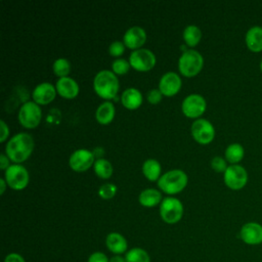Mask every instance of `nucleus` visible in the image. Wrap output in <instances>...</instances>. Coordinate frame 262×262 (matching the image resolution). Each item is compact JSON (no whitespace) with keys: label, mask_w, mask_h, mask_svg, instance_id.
<instances>
[{"label":"nucleus","mask_w":262,"mask_h":262,"mask_svg":"<svg viewBox=\"0 0 262 262\" xmlns=\"http://www.w3.org/2000/svg\"><path fill=\"white\" fill-rule=\"evenodd\" d=\"M33 137L25 132L12 136L5 145V155L14 164H20L27 161L34 150Z\"/></svg>","instance_id":"1"},{"label":"nucleus","mask_w":262,"mask_h":262,"mask_svg":"<svg viewBox=\"0 0 262 262\" xmlns=\"http://www.w3.org/2000/svg\"><path fill=\"white\" fill-rule=\"evenodd\" d=\"M120 84L116 74L112 71L102 70L93 79V89L95 93L105 101L114 99L119 91Z\"/></svg>","instance_id":"2"},{"label":"nucleus","mask_w":262,"mask_h":262,"mask_svg":"<svg viewBox=\"0 0 262 262\" xmlns=\"http://www.w3.org/2000/svg\"><path fill=\"white\" fill-rule=\"evenodd\" d=\"M188 182L186 173L179 169H174L164 173L158 180L159 188L167 194H176L182 191Z\"/></svg>","instance_id":"3"},{"label":"nucleus","mask_w":262,"mask_h":262,"mask_svg":"<svg viewBox=\"0 0 262 262\" xmlns=\"http://www.w3.org/2000/svg\"><path fill=\"white\" fill-rule=\"evenodd\" d=\"M204 58L202 54L193 49L185 50L178 59V70L186 78L196 76L203 69Z\"/></svg>","instance_id":"4"},{"label":"nucleus","mask_w":262,"mask_h":262,"mask_svg":"<svg viewBox=\"0 0 262 262\" xmlns=\"http://www.w3.org/2000/svg\"><path fill=\"white\" fill-rule=\"evenodd\" d=\"M183 205L180 200L174 196L165 198L160 204L161 219L167 224L179 222L183 216Z\"/></svg>","instance_id":"5"},{"label":"nucleus","mask_w":262,"mask_h":262,"mask_svg":"<svg viewBox=\"0 0 262 262\" xmlns=\"http://www.w3.org/2000/svg\"><path fill=\"white\" fill-rule=\"evenodd\" d=\"M4 179L11 189L23 190L29 184L30 175L24 166L19 164H12L5 170Z\"/></svg>","instance_id":"6"},{"label":"nucleus","mask_w":262,"mask_h":262,"mask_svg":"<svg viewBox=\"0 0 262 262\" xmlns=\"http://www.w3.org/2000/svg\"><path fill=\"white\" fill-rule=\"evenodd\" d=\"M17 118L23 127L27 129H34L41 122V107L34 101H27L19 107Z\"/></svg>","instance_id":"7"},{"label":"nucleus","mask_w":262,"mask_h":262,"mask_svg":"<svg viewBox=\"0 0 262 262\" xmlns=\"http://www.w3.org/2000/svg\"><path fill=\"white\" fill-rule=\"evenodd\" d=\"M129 62L131 68L138 72H148L157 63L156 55L152 51L146 48H140L133 50L129 56Z\"/></svg>","instance_id":"8"},{"label":"nucleus","mask_w":262,"mask_h":262,"mask_svg":"<svg viewBox=\"0 0 262 262\" xmlns=\"http://www.w3.org/2000/svg\"><path fill=\"white\" fill-rule=\"evenodd\" d=\"M225 185L232 190L242 189L248 182V172L241 165H230L223 173Z\"/></svg>","instance_id":"9"},{"label":"nucleus","mask_w":262,"mask_h":262,"mask_svg":"<svg viewBox=\"0 0 262 262\" xmlns=\"http://www.w3.org/2000/svg\"><path fill=\"white\" fill-rule=\"evenodd\" d=\"M192 138L200 144H209L215 137V128L207 119H196L191 124Z\"/></svg>","instance_id":"10"},{"label":"nucleus","mask_w":262,"mask_h":262,"mask_svg":"<svg viewBox=\"0 0 262 262\" xmlns=\"http://www.w3.org/2000/svg\"><path fill=\"white\" fill-rule=\"evenodd\" d=\"M206 99L200 94H190L181 103L183 115L189 119H199L206 112Z\"/></svg>","instance_id":"11"},{"label":"nucleus","mask_w":262,"mask_h":262,"mask_svg":"<svg viewBox=\"0 0 262 262\" xmlns=\"http://www.w3.org/2000/svg\"><path fill=\"white\" fill-rule=\"evenodd\" d=\"M94 159L95 157L92 151L85 148H80L75 150L70 156L69 165L73 171L81 173L87 171L91 166L94 165Z\"/></svg>","instance_id":"12"},{"label":"nucleus","mask_w":262,"mask_h":262,"mask_svg":"<svg viewBox=\"0 0 262 262\" xmlns=\"http://www.w3.org/2000/svg\"><path fill=\"white\" fill-rule=\"evenodd\" d=\"M239 238L248 246H258L262 244V224L250 221L245 223L239 229Z\"/></svg>","instance_id":"13"},{"label":"nucleus","mask_w":262,"mask_h":262,"mask_svg":"<svg viewBox=\"0 0 262 262\" xmlns=\"http://www.w3.org/2000/svg\"><path fill=\"white\" fill-rule=\"evenodd\" d=\"M182 81L178 74L174 72H168L164 74L159 82V90L164 96L171 97L176 95L181 89Z\"/></svg>","instance_id":"14"},{"label":"nucleus","mask_w":262,"mask_h":262,"mask_svg":"<svg viewBox=\"0 0 262 262\" xmlns=\"http://www.w3.org/2000/svg\"><path fill=\"white\" fill-rule=\"evenodd\" d=\"M56 88L48 82L38 84L33 90V101L39 105H45L54 100L56 96Z\"/></svg>","instance_id":"15"},{"label":"nucleus","mask_w":262,"mask_h":262,"mask_svg":"<svg viewBox=\"0 0 262 262\" xmlns=\"http://www.w3.org/2000/svg\"><path fill=\"white\" fill-rule=\"evenodd\" d=\"M145 41L146 33L142 28L138 26L129 28L123 36V43L125 44V46L133 50L140 49L141 46L145 43Z\"/></svg>","instance_id":"16"},{"label":"nucleus","mask_w":262,"mask_h":262,"mask_svg":"<svg viewBox=\"0 0 262 262\" xmlns=\"http://www.w3.org/2000/svg\"><path fill=\"white\" fill-rule=\"evenodd\" d=\"M56 92L59 96L66 99H74L78 96L80 88L76 80L70 77L59 78L55 84Z\"/></svg>","instance_id":"17"},{"label":"nucleus","mask_w":262,"mask_h":262,"mask_svg":"<svg viewBox=\"0 0 262 262\" xmlns=\"http://www.w3.org/2000/svg\"><path fill=\"white\" fill-rule=\"evenodd\" d=\"M105 246L113 255H123L128 251V242L119 232H110L105 237Z\"/></svg>","instance_id":"18"},{"label":"nucleus","mask_w":262,"mask_h":262,"mask_svg":"<svg viewBox=\"0 0 262 262\" xmlns=\"http://www.w3.org/2000/svg\"><path fill=\"white\" fill-rule=\"evenodd\" d=\"M121 102L129 111L137 110L142 103V94L136 88H127L121 95Z\"/></svg>","instance_id":"19"},{"label":"nucleus","mask_w":262,"mask_h":262,"mask_svg":"<svg viewBox=\"0 0 262 262\" xmlns=\"http://www.w3.org/2000/svg\"><path fill=\"white\" fill-rule=\"evenodd\" d=\"M246 45L252 52L262 51V27L253 26L251 27L245 37Z\"/></svg>","instance_id":"20"},{"label":"nucleus","mask_w":262,"mask_h":262,"mask_svg":"<svg viewBox=\"0 0 262 262\" xmlns=\"http://www.w3.org/2000/svg\"><path fill=\"white\" fill-rule=\"evenodd\" d=\"M116 115V108L111 101L102 102L95 112V119L100 125H108L113 122Z\"/></svg>","instance_id":"21"},{"label":"nucleus","mask_w":262,"mask_h":262,"mask_svg":"<svg viewBox=\"0 0 262 262\" xmlns=\"http://www.w3.org/2000/svg\"><path fill=\"white\" fill-rule=\"evenodd\" d=\"M162 193L156 188H146L139 193L138 202L144 208H152L162 203Z\"/></svg>","instance_id":"22"},{"label":"nucleus","mask_w":262,"mask_h":262,"mask_svg":"<svg viewBox=\"0 0 262 262\" xmlns=\"http://www.w3.org/2000/svg\"><path fill=\"white\" fill-rule=\"evenodd\" d=\"M161 172H162V167H161V164L157 160L148 159L143 162L142 173L147 180H149L151 182L158 181L160 179V177L162 176Z\"/></svg>","instance_id":"23"},{"label":"nucleus","mask_w":262,"mask_h":262,"mask_svg":"<svg viewBox=\"0 0 262 262\" xmlns=\"http://www.w3.org/2000/svg\"><path fill=\"white\" fill-rule=\"evenodd\" d=\"M245 155V150L242 144L239 143H230L224 151V156H225V160L230 163L231 165H236L237 163H239Z\"/></svg>","instance_id":"24"},{"label":"nucleus","mask_w":262,"mask_h":262,"mask_svg":"<svg viewBox=\"0 0 262 262\" xmlns=\"http://www.w3.org/2000/svg\"><path fill=\"white\" fill-rule=\"evenodd\" d=\"M182 37L187 46L194 47L200 43L202 39V31L200 30L199 27L194 25H189L185 27Z\"/></svg>","instance_id":"25"},{"label":"nucleus","mask_w":262,"mask_h":262,"mask_svg":"<svg viewBox=\"0 0 262 262\" xmlns=\"http://www.w3.org/2000/svg\"><path fill=\"white\" fill-rule=\"evenodd\" d=\"M94 172L96 176H98L101 179H108L113 175L114 168L113 165L111 164L110 161L101 158V159H96L93 165Z\"/></svg>","instance_id":"26"},{"label":"nucleus","mask_w":262,"mask_h":262,"mask_svg":"<svg viewBox=\"0 0 262 262\" xmlns=\"http://www.w3.org/2000/svg\"><path fill=\"white\" fill-rule=\"evenodd\" d=\"M126 262H150L149 254L142 248L134 247L124 255Z\"/></svg>","instance_id":"27"},{"label":"nucleus","mask_w":262,"mask_h":262,"mask_svg":"<svg viewBox=\"0 0 262 262\" xmlns=\"http://www.w3.org/2000/svg\"><path fill=\"white\" fill-rule=\"evenodd\" d=\"M52 70L55 76L59 78H64L68 77L71 72V63L67 58L60 57L54 60L52 64Z\"/></svg>","instance_id":"28"},{"label":"nucleus","mask_w":262,"mask_h":262,"mask_svg":"<svg viewBox=\"0 0 262 262\" xmlns=\"http://www.w3.org/2000/svg\"><path fill=\"white\" fill-rule=\"evenodd\" d=\"M130 68L131 66L129 60H126L124 58H117L112 63V72L118 76L126 75L129 72Z\"/></svg>","instance_id":"29"},{"label":"nucleus","mask_w":262,"mask_h":262,"mask_svg":"<svg viewBox=\"0 0 262 262\" xmlns=\"http://www.w3.org/2000/svg\"><path fill=\"white\" fill-rule=\"evenodd\" d=\"M117 193V186L113 183H104L98 188V195L102 200H111Z\"/></svg>","instance_id":"30"},{"label":"nucleus","mask_w":262,"mask_h":262,"mask_svg":"<svg viewBox=\"0 0 262 262\" xmlns=\"http://www.w3.org/2000/svg\"><path fill=\"white\" fill-rule=\"evenodd\" d=\"M226 162L224 158L216 156L211 160V168L217 173H224L228 167Z\"/></svg>","instance_id":"31"},{"label":"nucleus","mask_w":262,"mask_h":262,"mask_svg":"<svg viewBox=\"0 0 262 262\" xmlns=\"http://www.w3.org/2000/svg\"><path fill=\"white\" fill-rule=\"evenodd\" d=\"M125 44L121 41H114L108 47V53L113 57H120L125 52Z\"/></svg>","instance_id":"32"},{"label":"nucleus","mask_w":262,"mask_h":262,"mask_svg":"<svg viewBox=\"0 0 262 262\" xmlns=\"http://www.w3.org/2000/svg\"><path fill=\"white\" fill-rule=\"evenodd\" d=\"M163 94L159 89H150L147 93V101L150 104H158L162 100Z\"/></svg>","instance_id":"33"},{"label":"nucleus","mask_w":262,"mask_h":262,"mask_svg":"<svg viewBox=\"0 0 262 262\" xmlns=\"http://www.w3.org/2000/svg\"><path fill=\"white\" fill-rule=\"evenodd\" d=\"M87 262H110V258L103 252H93L89 255Z\"/></svg>","instance_id":"34"},{"label":"nucleus","mask_w":262,"mask_h":262,"mask_svg":"<svg viewBox=\"0 0 262 262\" xmlns=\"http://www.w3.org/2000/svg\"><path fill=\"white\" fill-rule=\"evenodd\" d=\"M4 262H26V260L20 254L12 252L5 256Z\"/></svg>","instance_id":"35"},{"label":"nucleus","mask_w":262,"mask_h":262,"mask_svg":"<svg viewBox=\"0 0 262 262\" xmlns=\"http://www.w3.org/2000/svg\"><path fill=\"white\" fill-rule=\"evenodd\" d=\"M0 126H1V136H0V142H4L9 135V128L7 124L5 123L4 120L0 121Z\"/></svg>","instance_id":"36"},{"label":"nucleus","mask_w":262,"mask_h":262,"mask_svg":"<svg viewBox=\"0 0 262 262\" xmlns=\"http://www.w3.org/2000/svg\"><path fill=\"white\" fill-rule=\"evenodd\" d=\"M10 166V160L5 154L0 155V169L1 170H6Z\"/></svg>","instance_id":"37"},{"label":"nucleus","mask_w":262,"mask_h":262,"mask_svg":"<svg viewBox=\"0 0 262 262\" xmlns=\"http://www.w3.org/2000/svg\"><path fill=\"white\" fill-rule=\"evenodd\" d=\"M110 262H126V259L123 255H113L110 257Z\"/></svg>","instance_id":"38"},{"label":"nucleus","mask_w":262,"mask_h":262,"mask_svg":"<svg viewBox=\"0 0 262 262\" xmlns=\"http://www.w3.org/2000/svg\"><path fill=\"white\" fill-rule=\"evenodd\" d=\"M94 157H97V159H101V157L104 154V149L102 147H96L94 150H92Z\"/></svg>","instance_id":"39"},{"label":"nucleus","mask_w":262,"mask_h":262,"mask_svg":"<svg viewBox=\"0 0 262 262\" xmlns=\"http://www.w3.org/2000/svg\"><path fill=\"white\" fill-rule=\"evenodd\" d=\"M0 185H1L0 193H1V194H3V193H4V191H5V189H6V186H7V183H6L5 179H3V178H1V179H0Z\"/></svg>","instance_id":"40"},{"label":"nucleus","mask_w":262,"mask_h":262,"mask_svg":"<svg viewBox=\"0 0 262 262\" xmlns=\"http://www.w3.org/2000/svg\"><path fill=\"white\" fill-rule=\"evenodd\" d=\"M260 69H261V71H262V60H261V62H260Z\"/></svg>","instance_id":"41"}]
</instances>
